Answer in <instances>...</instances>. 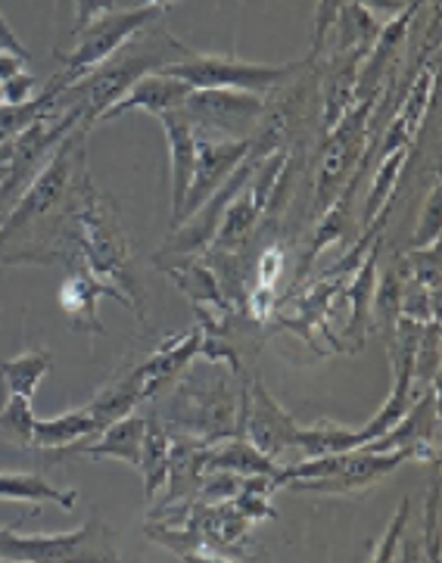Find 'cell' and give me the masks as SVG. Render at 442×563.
<instances>
[{
    "label": "cell",
    "mask_w": 442,
    "mask_h": 563,
    "mask_svg": "<svg viewBox=\"0 0 442 563\" xmlns=\"http://www.w3.org/2000/svg\"><path fill=\"white\" fill-rule=\"evenodd\" d=\"M63 243L73 246V253L91 268L97 277L110 280L115 290L129 296L131 309L141 321H147V311L141 306L144 292L137 284V274L131 265V243L122 231V219L115 212L110 197H103L91 178L81 187V197L75 202L73 216L63 224Z\"/></svg>",
    "instance_id": "obj_1"
},
{
    "label": "cell",
    "mask_w": 442,
    "mask_h": 563,
    "mask_svg": "<svg viewBox=\"0 0 442 563\" xmlns=\"http://www.w3.org/2000/svg\"><path fill=\"white\" fill-rule=\"evenodd\" d=\"M85 137H88V125H78L56 144L47 163L37 168L35 178L22 190V197L0 219V246L35 231L37 224H44L54 212L63 221L73 216L75 202L81 197V187L88 181Z\"/></svg>",
    "instance_id": "obj_2"
},
{
    "label": "cell",
    "mask_w": 442,
    "mask_h": 563,
    "mask_svg": "<svg viewBox=\"0 0 442 563\" xmlns=\"http://www.w3.org/2000/svg\"><path fill=\"white\" fill-rule=\"evenodd\" d=\"M168 420L209 445H216L221 439L243 437L240 396L231 393L228 374L219 362H206L203 374H190L175 389Z\"/></svg>",
    "instance_id": "obj_3"
},
{
    "label": "cell",
    "mask_w": 442,
    "mask_h": 563,
    "mask_svg": "<svg viewBox=\"0 0 442 563\" xmlns=\"http://www.w3.org/2000/svg\"><path fill=\"white\" fill-rule=\"evenodd\" d=\"M387 88H371V91L358 93L352 100V107L343 115L340 122L331 128L328 134V144H324V159H321V168H318V181H314V209H328L333 202V197L343 190V184L350 181L352 165L362 159V153L368 150V144H374V125H371V115H374V107L377 100L384 97Z\"/></svg>",
    "instance_id": "obj_4"
},
{
    "label": "cell",
    "mask_w": 442,
    "mask_h": 563,
    "mask_svg": "<svg viewBox=\"0 0 442 563\" xmlns=\"http://www.w3.org/2000/svg\"><path fill=\"white\" fill-rule=\"evenodd\" d=\"M163 7H150V3H141L134 10H112L107 16L93 19L88 29L78 32V41H75L73 51H63L59 59H63V75L56 78L54 85L59 91L73 88L75 81H81L85 75L93 73L100 63H107L119 47H125L129 41H134L137 35H144L150 25L159 19Z\"/></svg>",
    "instance_id": "obj_5"
},
{
    "label": "cell",
    "mask_w": 442,
    "mask_h": 563,
    "mask_svg": "<svg viewBox=\"0 0 442 563\" xmlns=\"http://www.w3.org/2000/svg\"><path fill=\"white\" fill-rule=\"evenodd\" d=\"M302 69V63H287V66H265V63H243L234 56H209L197 54L187 47L181 59L163 66V73L172 78L187 81L194 91L200 88H237V91L265 93L275 91L294 73Z\"/></svg>",
    "instance_id": "obj_6"
},
{
    "label": "cell",
    "mask_w": 442,
    "mask_h": 563,
    "mask_svg": "<svg viewBox=\"0 0 442 563\" xmlns=\"http://www.w3.org/2000/svg\"><path fill=\"white\" fill-rule=\"evenodd\" d=\"M181 51H185V44H178V41H172L168 51H156V47L153 51L119 47L107 63H100L93 73L85 75L81 81H75L73 88H66V91L85 93L81 97V103H85V125L91 128L100 119V112L110 110L112 103L129 91L137 78L168 66L172 59H166V54H181Z\"/></svg>",
    "instance_id": "obj_7"
},
{
    "label": "cell",
    "mask_w": 442,
    "mask_h": 563,
    "mask_svg": "<svg viewBox=\"0 0 442 563\" xmlns=\"http://www.w3.org/2000/svg\"><path fill=\"white\" fill-rule=\"evenodd\" d=\"M190 125L221 134V137H253L268 103L262 93L237 91V88H200L190 91L181 107Z\"/></svg>",
    "instance_id": "obj_8"
},
{
    "label": "cell",
    "mask_w": 442,
    "mask_h": 563,
    "mask_svg": "<svg viewBox=\"0 0 442 563\" xmlns=\"http://www.w3.org/2000/svg\"><path fill=\"white\" fill-rule=\"evenodd\" d=\"M194 137H197L194 178H190V187H187L185 206H181V212H178L172 228L185 224L219 190L221 184L228 181V175L243 163V156L253 150V137H221V134H212V131H194Z\"/></svg>",
    "instance_id": "obj_9"
},
{
    "label": "cell",
    "mask_w": 442,
    "mask_h": 563,
    "mask_svg": "<svg viewBox=\"0 0 442 563\" xmlns=\"http://www.w3.org/2000/svg\"><path fill=\"white\" fill-rule=\"evenodd\" d=\"M93 527L59 532V536H22L13 527L0 529V561L16 563H59V561H103L91 545Z\"/></svg>",
    "instance_id": "obj_10"
},
{
    "label": "cell",
    "mask_w": 442,
    "mask_h": 563,
    "mask_svg": "<svg viewBox=\"0 0 442 563\" xmlns=\"http://www.w3.org/2000/svg\"><path fill=\"white\" fill-rule=\"evenodd\" d=\"M296 423L284 405L265 389V383L253 380L246 386V405H243V439H250L258 452L277 457L280 452L294 449Z\"/></svg>",
    "instance_id": "obj_11"
},
{
    "label": "cell",
    "mask_w": 442,
    "mask_h": 563,
    "mask_svg": "<svg viewBox=\"0 0 442 563\" xmlns=\"http://www.w3.org/2000/svg\"><path fill=\"white\" fill-rule=\"evenodd\" d=\"M66 262H69V277L59 284V306L69 314V321H73L75 330H85V333H91V336H97V333L103 330L100 328V318H97V306H100L103 296H110L119 306H125L129 311H134L131 309L129 296L122 290H115L110 280L97 277V274L78 258V253L69 255Z\"/></svg>",
    "instance_id": "obj_12"
},
{
    "label": "cell",
    "mask_w": 442,
    "mask_h": 563,
    "mask_svg": "<svg viewBox=\"0 0 442 563\" xmlns=\"http://www.w3.org/2000/svg\"><path fill=\"white\" fill-rule=\"evenodd\" d=\"M156 265H159V272L166 274L168 280L190 299V306L197 309V318H200L203 324H209V321H221V318L231 314L234 306L224 299L219 277H216V272L206 265L203 258H197V255H178V262H163V258H156Z\"/></svg>",
    "instance_id": "obj_13"
},
{
    "label": "cell",
    "mask_w": 442,
    "mask_h": 563,
    "mask_svg": "<svg viewBox=\"0 0 442 563\" xmlns=\"http://www.w3.org/2000/svg\"><path fill=\"white\" fill-rule=\"evenodd\" d=\"M190 91H194V88H190L187 81L172 78V75H166L163 69H156V73H147L144 78H137L129 91L112 103L110 110L100 112L97 122H112V119H119V115H125V112L131 110H144L150 112V115L181 110L185 100L190 97Z\"/></svg>",
    "instance_id": "obj_14"
},
{
    "label": "cell",
    "mask_w": 442,
    "mask_h": 563,
    "mask_svg": "<svg viewBox=\"0 0 442 563\" xmlns=\"http://www.w3.org/2000/svg\"><path fill=\"white\" fill-rule=\"evenodd\" d=\"M200 343H203V330H200V324H194L181 336L166 340V343L150 355L147 362L134 367V374L144 383V401L156 399L168 383H175L185 374L190 362L200 355Z\"/></svg>",
    "instance_id": "obj_15"
},
{
    "label": "cell",
    "mask_w": 442,
    "mask_h": 563,
    "mask_svg": "<svg viewBox=\"0 0 442 563\" xmlns=\"http://www.w3.org/2000/svg\"><path fill=\"white\" fill-rule=\"evenodd\" d=\"M433 97H437V56L418 73V78L408 88L399 112L389 119L387 134H384V141L377 146L384 156L393 153V150H399V146H415V137H418V131L424 125L427 110H430Z\"/></svg>",
    "instance_id": "obj_16"
},
{
    "label": "cell",
    "mask_w": 442,
    "mask_h": 563,
    "mask_svg": "<svg viewBox=\"0 0 442 563\" xmlns=\"http://www.w3.org/2000/svg\"><path fill=\"white\" fill-rule=\"evenodd\" d=\"M156 119H159V125L166 131L168 153H172V224H175L187 200L190 178H194V163H197V137H194V131L197 128L190 125V119L181 110L159 112Z\"/></svg>",
    "instance_id": "obj_17"
},
{
    "label": "cell",
    "mask_w": 442,
    "mask_h": 563,
    "mask_svg": "<svg viewBox=\"0 0 442 563\" xmlns=\"http://www.w3.org/2000/svg\"><path fill=\"white\" fill-rule=\"evenodd\" d=\"M206 452H209V442L200 437H190V433H178L168 442V495L163 505H175V501H187V498H197L200 483H203V464Z\"/></svg>",
    "instance_id": "obj_18"
},
{
    "label": "cell",
    "mask_w": 442,
    "mask_h": 563,
    "mask_svg": "<svg viewBox=\"0 0 442 563\" xmlns=\"http://www.w3.org/2000/svg\"><path fill=\"white\" fill-rule=\"evenodd\" d=\"M380 250H384V236H377L371 243L368 255L362 258V265L355 268L350 280L343 284L340 299L350 302V318H346V333L352 340V352H358L365 343V333L371 324V299H374V287H377V262H380Z\"/></svg>",
    "instance_id": "obj_19"
},
{
    "label": "cell",
    "mask_w": 442,
    "mask_h": 563,
    "mask_svg": "<svg viewBox=\"0 0 442 563\" xmlns=\"http://www.w3.org/2000/svg\"><path fill=\"white\" fill-rule=\"evenodd\" d=\"M93 437H100V423L93 420L91 408L81 405L54 420H35V433H32V449H69V454L78 452V445H88Z\"/></svg>",
    "instance_id": "obj_20"
},
{
    "label": "cell",
    "mask_w": 442,
    "mask_h": 563,
    "mask_svg": "<svg viewBox=\"0 0 442 563\" xmlns=\"http://www.w3.org/2000/svg\"><path fill=\"white\" fill-rule=\"evenodd\" d=\"M144 430H147V418H137V415H125V418L112 420L110 427L100 433L97 442L81 445L75 454H85V457H115V461H125L131 467H141V445H144Z\"/></svg>",
    "instance_id": "obj_21"
},
{
    "label": "cell",
    "mask_w": 442,
    "mask_h": 563,
    "mask_svg": "<svg viewBox=\"0 0 442 563\" xmlns=\"http://www.w3.org/2000/svg\"><path fill=\"white\" fill-rule=\"evenodd\" d=\"M206 473L212 471H228V473H237V476H275L277 483V473L284 471L280 464H277L275 457H268V454H262L250 442V439L243 437H231L221 439L219 449H209L206 452Z\"/></svg>",
    "instance_id": "obj_22"
},
{
    "label": "cell",
    "mask_w": 442,
    "mask_h": 563,
    "mask_svg": "<svg viewBox=\"0 0 442 563\" xmlns=\"http://www.w3.org/2000/svg\"><path fill=\"white\" fill-rule=\"evenodd\" d=\"M141 401H144V383H141V377H137L134 371H131L125 377H115L112 383H107V386L88 401V408H91L93 420L100 423V433H103L112 420L131 415V408L141 405Z\"/></svg>",
    "instance_id": "obj_23"
},
{
    "label": "cell",
    "mask_w": 442,
    "mask_h": 563,
    "mask_svg": "<svg viewBox=\"0 0 442 563\" xmlns=\"http://www.w3.org/2000/svg\"><path fill=\"white\" fill-rule=\"evenodd\" d=\"M0 498L3 501H54L63 510H75L78 505V492L75 489H54L41 473H0Z\"/></svg>",
    "instance_id": "obj_24"
},
{
    "label": "cell",
    "mask_w": 442,
    "mask_h": 563,
    "mask_svg": "<svg viewBox=\"0 0 442 563\" xmlns=\"http://www.w3.org/2000/svg\"><path fill=\"white\" fill-rule=\"evenodd\" d=\"M168 427L163 420H147V430H144V445H141V467L144 473V495L153 501V495L166 486L168 476Z\"/></svg>",
    "instance_id": "obj_25"
},
{
    "label": "cell",
    "mask_w": 442,
    "mask_h": 563,
    "mask_svg": "<svg viewBox=\"0 0 442 563\" xmlns=\"http://www.w3.org/2000/svg\"><path fill=\"white\" fill-rule=\"evenodd\" d=\"M51 367H54V355L47 349H29V352H22L16 358L0 364V374H3L10 393L32 399Z\"/></svg>",
    "instance_id": "obj_26"
},
{
    "label": "cell",
    "mask_w": 442,
    "mask_h": 563,
    "mask_svg": "<svg viewBox=\"0 0 442 563\" xmlns=\"http://www.w3.org/2000/svg\"><path fill=\"white\" fill-rule=\"evenodd\" d=\"M59 93L63 91L51 81V88L44 93H37V97H29L22 103H0V144L16 141L19 134L32 122H37L44 112L54 110L56 103H59Z\"/></svg>",
    "instance_id": "obj_27"
},
{
    "label": "cell",
    "mask_w": 442,
    "mask_h": 563,
    "mask_svg": "<svg viewBox=\"0 0 442 563\" xmlns=\"http://www.w3.org/2000/svg\"><path fill=\"white\" fill-rule=\"evenodd\" d=\"M294 449L306 457H321V454H336L355 449V430H346L333 420H318L314 427H299L294 439Z\"/></svg>",
    "instance_id": "obj_28"
},
{
    "label": "cell",
    "mask_w": 442,
    "mask_h": 563,
    "mask_svg": "<svg viewBox=\"0 0 442 563\" xmlns=\"http://www.w3.org/2000/svg\"><path fill=\"white\" fill-rule=\"evenodd\" d=\"M408 153H411V146H399V150H393V153L384 156V163L377 168V178H374V187H371L368 197H365V224L396 197V187H399L402 168L408 163Z\"/></svg>",
    "instance_id": "obj_29"
},
{
    "label": "cell",
    "mask_w": 442,
    "mask_h": 563,
    "mask_svg": "<svg viewBox=\"0 0 442 563\" xmlns=\"http://www.w3.org/2000/svg\"><path fill=\"white\" fill-rule=\"evenodd\" d=\"M35 411L32 399L10 393V399L0 411V439H7L10 445H16L22 452L32 449V433H35Z\"/></svg>",
    "instance_id": "obj_30"
},
{
    "label": "cell",
    "mask_w": 442,
    "mask_h": 563,
    "mask_svg": "<svg viewBox=\"0 0 442 563\" xmlns=\"http://www.w3.org/2000/svg\"><path fill=\"white\" fill-rule=\"evenodd\" d=\"M402 292H406V277L399 268H387L380 284L374 287V299H371V311L377 314L380 328L393 333L396 330V321L402 314Z\"/></svg>",
    "instance_id": "obj_31"
},
{
    "label": "cell",
    "mask_w": 442,
    "mask_h": 563,
    "mask_svg": "<svg viewBox=\"0 0 442 563\" xmlns=\"http://www.w3.org/2000/svg\"><path fill=\"white\" fill-rule=\"evenodd\" d=\"M442 187L440 178L433 181L430 187V197L424 202V212H421V219H418V231L411 236V250H424V246H433V243H440V231H442Z\"/></svg>",
    "instance_id": "obj_32"
},
{
    "label": "cell",
    "mask_w": 442,
    "mask_h": 563,
    "mask_svg": "<svg viewBox=\"0 0 442 563\" xmlns=\"http://www.w3.org/2000/svg\"><path fill=\"white\" fill-rule=\"evenodd\" d=\"M346 0H318L314 3V29H312V59L324 51V41L331 35V29L340 22Z\"/></svg>",
    "instance_id": "obj_33"
},
{
    "label": "cell",
    "mask_w": 442,
    "mask_h": 563,
    "mask_svg": "<svg viewBox=\"0 0 442 563\" xmlns=\"http://www.w3.org/2000/svg\"><path fill=\"white\" fill-rule=\"evenodd\" d=\"M408 517H411V498H402V505L396 510V517L389 520L387 536H384V542L377 545V551L371 554V561H396V548H399V539H402V532L408 527Z\"/></svg>",
    "instance_id": "obj_34"
},
{
    "label": "cell",
    "mask_w": 442,
    "mask_h": 563,
    "mask_svg": "<svg viewBox=\"0 0 442 563\" xmlns=\"http://www.w3.org/2000/svg\"><path fill=\"white\" fill-rule=\"evenodd\" d=\"M280 272H284V250H280V246H272V250H265V253L258 255L256 284H262V287H275Z\"/></svg>",
    "instance_id": "obj_35"
},
{
    "label": "cell",
    "mask_w": 442,
    "mask_h": 563,
    "mask_svg": "<svg viewBox=\"0 0 442 563\" xmlns=\"http://www.w3.org/2000/svg\"><path fill=\"white\" fill-rule=\"evenodd\" d=\"M115 10V0H75V32L88 29L93 19L107 16Z\"/></svg>",
    "instance_id": "obj_36"
},
{
    "label": "cell",
    "mask_w": 442,
    "mask_h": 563,
    "mask_svg": "<svg viewBox=\"0 0 442 563\" xmlns=\"http://www.w3.org/2000/svg\"><path fill=\"white\" fill-rule=\"evenodd\" d=\"M19 73H25V56L0 51V85H7L10 78H16Z\"/></svg>",
    "instance_id": "obj_37"
},
{
    "label": "cell",
    "mask_w": 442,
    "mask_h": 563,
    "mask_svg": "<svg viewBox=\"0 0 442 563\" xmlns=\"http://www.w3.org/2000/svg\"><path fill=\"white\" fill-rule=\"evenodd\" d=\"M355 3H358L362 10H368L371 16H377V19L387 16V13H393V16H396V13L406 7V0H355Z\"/></svg>",
    "instance_id": "obj_38"
},
{
    "label": "cell",
    "mask_w": 442,
    "mask_h": 563,
    "mask_svg": "<svg viewBox=\"0 0 442 563\" xmlns=\"http://www.w3.org/2000/svg\"><path fill=\"white\" fill-rule=\"evenodd\" d=\"M0 47H3V51H10V54L25 56V59H29V51H25V47H22V41L13 35V29H10V22H7L3 13H0Z\"/></svg>",
    "instance_id": "obj_39"
},
{
    "label": "cell",
    "mask_w": 442,
    "mask_h": 563,
    "mask_svg": "<svg viewBox=\"0 0 442 563\" xmlns=\"http://www.w3.org/2000/svg\"><path fill=\"white\" fill-rule=\"evenodd\" d=\"M141 3H150V7H168L172 0H141Z\"/></svg>",
    "instance_id": "obj_40"
}]
</instances>
